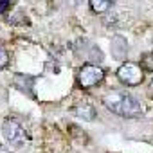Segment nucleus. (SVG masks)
<instances>
[{
    "label": "nucleus",
    "instance_id": "nucleus-1",
    "mask_svg": "<svg viewBox=\"0 0 153 153\" xmlns=\"http://www.w3.org/2000/svg\"><path fill=\"white\" fill-rule=\"evenodd\" d=\"M103 105L121 115V117H128V119H133V117H140L142 115V106L140 103L128 92L124 90H110L108 94H105L103 97Z\"/></svg>",
    "mask_w": 153,
    "mask_h": 153
},
{
    "label": "nucleus",
    "instance_id": "nucleus-2",
    "mask_svg": "<svg viewBox=\"0 0 153 153\" xmlns=\"http://www.w3.org/2000/svg\"><path fill=\"white\" fill-rule=\"evenodd\" d=\"M2 133H4L6 140L15 148H22L27 142V133H25V130H24V126L20 124L18 119L7 117L2 124Z\"/></svg>",
    "mask_w": 153,
    "mask_h": 153
},
{
    "label": "nucleus",
    "instance_id": "nucleus-3",
    "mask_svg": "<svg viewBox=\"0 0 153 153\" xmlns=\"http://www.w3.org/2000/svg\"><path fill=\"white\" fill-rule=\"evenodd\" d=\"M117 78L121 83L128 85V87H135V85H140L142 79H144V72H142V67L133 63V61H126L123 63L119 68H117Z\"/></svg>",
    "mask_w": 153,
    "mask_h": 153
},
{
    "label": "nucleus",
    "instance_id": "nucleus-4",
    "mask_svg": "<svg viewBox=\"0 0 153 153\" xmlns=\"http://www.w3.org/2000/svg\"><path fill=\"white\" fill-rule=\"evenodd\" d=\"M103 78H105V70H103L101 67L94 65V63L83 65V67L79 68V72H78V83H79V87H83V88H92V87H96L97 83L103 81Z\"/></svg>",
    "mask_w": 153,
    "mask_h": 153
},
{
    "label": "nucleus",
    "instance_id": "nucleus-5",
    "mask_svg": "<svg viewBox=\"0 0 153 153\" xmlns=\"http://www.w3.org/2000/svg\"><path fill=\"white\" fill-rule=\"evenodd\" d=\"M74 115H78L79 119H85V121H94L96 110H94V106L90 103L81 101V103H78V105L74 106Z\"/></svg>",
    "mask_w": 153,
    "mask_h": 153
},
{
    "label": "nucleus",
    "instance_id": "nucleus-6",
    "mask_svg": "<svg viewBox=\"0 0 153 153\" xmlns=\"http://www.w3.org/2000/svg\"><path fill=\"white\" fill-rule=\"evenodd\" d=\"M112 54L117 58V59H123L126 56V40L119 34H115L112 38Z\"/></svg>",
    "mask_w": 153,
    "mask_h": 153
},
{
    "label": "nucleus",
    "instance_id": "nucleus-7",
    "mask_svg": "<svg viewBox=\"0 0 153 153\" xmlns=\"http://www.w3.org/2000/svg\"><path fill=\"white\" fill-rule=\"evenodd\" d=\"M90 7H92V11H96V13H105V11H108V9L112 7V4H110V2H105V0H92V2H90Z\"/></svg>",
    "mask_w": 153,
    "mask_h": 153
},
{
    "label": "nucleus",
    "instance_id": "nucleus-8",
    "mask_svg": "<svg viewBox=\"0 0 153 153\" xmlns=\"http://www.w3.org/2000/svg\"><path fill=\"white\" fill-rule=\"evenodd\" d=\"M140 67L142 70H148V72H153V52H146L140 59Z\"/></svg>",
    "mask_w": 153,
    "mask_h": 153
},
{
    "label": "nucleus",
    "instance_id": "nucleus-9",
    "mask_svg": "<svg viewBox=\"0 0 153 153\" xmlns=\"http://www.w3.org/2000/svg\"><path fill=\"white\" fill-rule=\"evenodd\" d=\"M9 65V54H7V51H6V47L0 43V70L2 68H6Z\"/></svg>",
    "mask_w": 153,
    "mask_h": 153
},
{
    "label": "nucleus",
    "instance_id": "nucleus-10",
    "mask_svg": "<svg viewBox=\"0 0 153 153\" xmlns=\"http://www.w3.org/2000/svg\"><path fill=\"white\" fill-rule=\"evenodd\" d=\"M9 6H11L9 2H0V15H2L4 11H7V9H9Z\"/></svg>",
    "mask_w": 153,
    "mask_h": 153
},
{
    "label": "nucleus",
    "instance_id": "nucleus-11",
    "mask_svg": "<svg viewBox=\"0 0 153 153\" xmlns=\"http://www.w3.org/2000/svg\"><path fill=\"white\" fill-rule=\"evenodd\" d=\"M0 153H11V151H9L6 146H0Z\"/></svg>",
    "mask_w": 153,
    "mask_h": 153
}]
</instances>
